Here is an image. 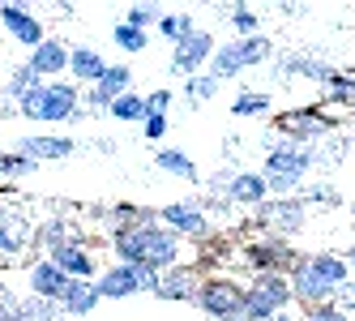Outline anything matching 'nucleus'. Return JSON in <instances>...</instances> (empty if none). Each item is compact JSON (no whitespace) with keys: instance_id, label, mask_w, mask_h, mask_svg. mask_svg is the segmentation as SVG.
I'll return each instance as SVG.
<instances>
[{"instance_id":"obj_1","label":"nucleus","mask_w":355,"mask_h":321,"mask_svg":"<svg viewBox=\"0 0 355 321\" xmlns=\"http://www.w3.org/2000/svg\"><path fill=\"white\" fill-rule=\"evenodd\" d=\"M112 253H116L120 266H150V270H159V275H167V270L180 266V236L167 232L155 218V223H146V227H133L129 236H116Z\"/></svg>"},{"instance_id":"obj_2","label":"nucleus","mask_w":355,"mask_h":321,"mask_svg":"<svg viewBox=\"0 0 355 321\" xmlns=\"http://www.w3.org/2000/svg\"><path fill=\"white\" fill-rule=\"evenodd\" d=\"M261 146H266L261 176H266L270 197H300L304 193V180H309V171H313V150L291 146V141H283L278 133H266Z\"/></svg>"},{"instance_id":"obj_3","label":"nucleus","mask_w":355,"mask_h":321,"mask_svg":"<svg viewBox=\"0 0 355 321\" xmlns=\"http://www.w3.org/2000/svg\"><path fill=\"white\" fill-rule=\"evenodd\" d=\"M21 120H35V125H64V120H82V86L78 82H39L26 98L17 103Z\"/></svg>"},{"instance_id":"obj_4","label":"nucleus","mask_w":355,"mask_h":321,"mask_svg":"<svg viewBox=\"0 0 355 321\" xmlns=\"http://www.w3.org/2000/svg\"><path fill=\"white\" fill-rule=\"evenodd\" d=\"M338 129H343V120L329 116L321 103H313V107H295V112H283V116L270 120V133H278V137L291 141V146H304V150L321 146L325 137H334Z\"/></svg>"},{"instance_id":"obj_5","label":"nucleus","mask_w":355,"mask_h":321,"mask_svg":"<svg viewBox=\"0 0 355 321\" xmlns=\"http://www.w3.org/2000/svg\"><path fill=\"white\" fill-rule=\"evenodd\" d=\"M278 56V47L266 39V35H252V39H236V43H218V52L210 60V78L223 86V82H232L240 78L244 69H257V64H270Z\"/></svg>"},{"instance_id":"obj_6","label":"nucleus","mask_w":355,"mask_h":321,"mask_svg":"<svg viewBox=\"0 0 355 321\" xmlns=\"http://www.w3.org/2000/svg\"><path fill=\"white\" fill-rule=\"evenodd\" d=\"M232 257L248 270V275H287L295 266V257H300V249H291V240H278V236H252Z\"/></svg>"},{"instance_id":"obj_7","label":"nucleus","mask_w":355,"mask_h":321,"mask_svg":"<svg viewBox=\"0 0 355 321\" xmlns=\"http://www.w3.org/2000/svg\"><path fill=\"white\" fill-rule=\"evenodd\" d=\"M295 309V295L287 275H248L244 279V313L252 321H270L274 313Z\"/></svg>"},{"instance_id":"obj_8","label":"nucleus","mask_w":355,"mask_h":321,"mask_svg":"<svg viewBox=\"0 0 355 321\" xmlns=\"http://www.w3.org/2000/svg\"><path fill=\"white\" fill-rule=\"evenodd\" d=\"M252 227L261 236H278V240H295L309 227V206L300 197H270L252 210Z\"/></svg>"},{"instance_id":"obj_9","label":"nucleus","mask_w":355,"mask_h":321,"mask_svg":"<svg viewBox=\"0 0 355 321\" xmlns=\"http://www.w3.org/2000/svg\"><path fill=\"white\" fill-rule=\"evenodd\" d=\"M206 317L214 321H227V317H236L244 313V283L240 279H227V275H206L197 287V300H193Z\"/></svg>"},{"instance_id":"obj_10","label":"nucleus","mask_w":355,"mask_h":321,"mask_svg":"<svg viewBox=\"0 0 355 321\" xmlns=\"http://www.w3.org/2000/svg\"><path fill=\"white\" fill-rule=\"evenodd\" d=\"M214 52H218V39L210 35V31H193L189 39H180L171 47V73L175 78H197V73H206L210 69V60H214Z\"/></svg>"},{"instance_id":"obj_11","label":"nucleus","mask_w":355,"mask_h":321,"mask_svg":"<svg viewBox=\"0 0 355 321\" xmlns=\"http://www.w3.org/2000/svg\"><path fill=\"white\" fill-rule=\"evenodd\" d=\"M287 283H291V295H295L300 313L321 309V304H334V287H329V283L317 275V270H313L309 253H300V257H295V266L287 270Z\"/></svg>"},{"instance_id":"obj_12","label":"nucleus","mask_w":355,"mask_h":321,"mask_svg":"<svg viewBox=\"0 0 355 321\" xmlns=\"http://www.w3.org/2000/svg\"><path fill=\"white\" fill-rule=\"evenodd\" d=\"M159 223L175 232L180 240H214V218L201 210L197 202H171L159 210Z\"/></svg>"},{"instance_id":"obj_13","label":"nucleus","mask_w":355,"mask_h":321,"mask_svg":"<svg viewBox=\"0 0 355 321\" xmlns=\"http://www.w3.org/2000/svg\"><path fill=\"white\" fill-rule=\"evenodd\" d=\"M274 82L278 86H291V78H304V82H317V86H325L329 78H334V64L329 60H321V56H309V52H278L274 60Z\"/></svg>"},{"instance_id":"obj_14","label":"nucleus","mask_w":355,"mask_h":321,"mask_svg":"<svg viewBox=\"0 0 355 321\" xmlns=\"http://www.w3.org/2000/svg\"><path fill=\"white\" fill-rule=\"evenodd\" d=\"M35 240V218L21 210V206H9L5 193H0V257H21Z\"/></svg>"},{"instance_id":"obj_15","label":"nucleus","mask_w":355,"mask_h":321,"mask_svg":"<svg viewBox=\"0 0 355 321\" xmlns=\"http://www.w3.org/2000/svg\"><path fill=\"white\" fill-rule=\"evenodd\" d=\"M0 26L9 31V39H13L17 47H31V52L47 39L39 13H35V9H26V5H0Z\"/></svg>"},{"instance_id":"obj_16","label":"nucleus","mask_w":355,"mask_h":321,"mask_svg":"<svg viewBox=\"0 0 355 321\" xmlns=\"http://www.w3.org/2000/svg\"><path fill=\"white\" fill-rule=\"evenodd\" d=\"M13 150L26 155L31 163H60V159H69V155H78L82 141L60 137V133H31V137H21Z\"/></svg>"},{"instance_id":"obj_17","label":"nucleus","mask_w":355,"mask_h":321,"mask_svg":"<svg viewBox=\"0 0 355 321\" xmlns=\"http://www.w3.org/2000/svg\"><path fill=\"white\" fill-rule=\"evenodd\" d=\"M0 313L5 321H60V304L52 300H39V295H13V291H0Z\"/></svg>"},{"instance_id":"obj_18","label":"nucleus","mask_w":355,"mask_h":321,"mask_svg":"<svg viewBox=\"0 0 355 321\" xmlns=\"http://www.w3.org/2000/svg\"><path fill=\"white\" fill-rule=\"evenodd\" d=\"M155 210H146V206H133V202H116V206H107L103 214H98V227H103V236H107V244L116 240V236H129L133 227H146V223H155Z\"/></svg>"},{"instance_id":"obj_19","label":"nucleus","mask_w":355,"mask_h":321,"mask_svg":"<svg viewBox=\"0 0 355 321\" xmlns=\"http://www.w3.org/2000/svg\"><path fill=\"white\" fill-rule=\"evenodd\" d=\"M26 287H31V295H39V300L60 304V295L69 291V275H64L52 257H39V261H31V270H26Z\"/></svg>"},{"instance_id":"obj_20","label":"nucleus","mask_w":355,"mask_h":321,"mask_svg":"<svg viewBox=\"0 0 355 321\" xmlns=\"http://www.w3.org/2000/svg\"><path fill=\"white\" fill-rule=\"evenodd\" d=\"M201 266H175V270H167L163 275V283H159V300H167V304H193L197 300V287H201Z\"/></svg>"},{"instance_id":"obj_21","label":"nucleus","mask_w":355,"mask_h":321,"mask_svg":"<svg viewBox=\"0 0 355 321\" xmlns=\"http://www.w3.org/2000/svg\"><path fill=\"white\" fill-rule=\"evenodd\" d=\"M69 52H73V47L64 43V39H56V35H47L39 47H35V52L26 56V64L39 73V78L43 82H56L60 78V73H69Z\"/></svg>"},{"instance_id":"obj_22","label":"nucleus","mask_w":355,"mask_h":321,"mask_svg":"<svg viewBox=\"0 0 355 321\" xmlns=\"http://www.w3.org/2000/svg\"><path fill=\"white\" fill-rule=\"evenodd\" d=\"M73 240H82V227L73 223V218H64V214H56V218H39L35 223V249L43 253V257H52L56 249H64V244H73Z\"/></svg>"},{"instance_id":"obj_23","label":"nucleus","mask_w":355,"mask_h":321,"mask_svg":"<svg viewBox=\"0 0 355 321\" xmlns=\"http://www.w3.org/2000/svg\"><path fill=\"white\" fill-rule=\"evenodd\" d=\"M107 73V60H103V52L98 47H90V43H78L69 52V78L78 82L82 90H90V86H98V78Z\"/></svg>"},{"instance_id":"obj_24","label":"nucleus","mask_w":355,"mask_h":321,"mask_svg":"<svg viewBox=\"0 0 355 321\" xmlns=\"http://www.w3.org/2000/svg\"><path fill=\"white\" fill-rule=\"evenodd\" d=\"M52 261L64 270L69 279H98V261H94V249L86 240H73V244H64V249H56Z\"/></svg>"},{"instance_id":"obj_25","label":"nucleus","mask_w":355,"mask_h":321,"mask_svg":"<svg viewBox=\"0 0 355 321\" xmlns=\"http://www.w3.org/2000/svg\"><path fill=\"white\" fill-rule=\"evenodd\" d=\"M227 202H232V206H244V210H257L261 202H270L266 176H261V171L240 167V171H236V180H232V189H227Z\"/></svg>"},{"instance_id":"obj_26","label":"nucleus","mask_w":355,"mask_h":321,"mask_svg":"<svg viewBox=\"0 0 355 321\" xmlns=\"http://www.w3.org/2000/svg\"><path fill=\"white\" fill-rule=\"evenodd\" d=\"M94 287H98V295H103V300H129V295L141 291V287H137V270H133V266H120V261H112L103 275L94 279Z\"/></svg>"},{"instance_id":"obj_27","label":"nucleus","mask_w":355,"mask_h":321,"mask_svg":"<svg viewBox=\"0 0 355 321\" xmlns=\"http://www.w3.org/2000/svg\"><path fill=\"white\" fill-rule=\"evenodd\" d=\"M98 304H103V295H98L94 279H69V291L60 295V313L64 317H90Z\"/></svg>"},{"instance_id":"obj_28","label":"nucleus","mask_w":355,"mask_h":321,"mask_svg":"<svg viewBox=\"0 0 355 321\" xmlns=\"http://www.w3.org/2000/svg\"><path fill=\"white\" fill-rule=\"evenodd\" d=\"M309 261H313V270L329 283V287H343L347 279H351V266H347V257L343 253H334V249H317V253H309Z\"/></svg>"},{"instance_id":"obj_29","label":"nucleus","mask_w":355,"mask_h":321,"mask_svg":"<svg viewBox=\"0 0 355 321\" xmlns=\"http://www.w3.org/2000/svg\"><path fill=\"white\" fill-rule=\"evenodd\" d=\"M321 107H355V69L351 73H334V78H329L325 86H321Z\"/></svg>"},{"instance_id":"obj_30","label":"nucleus","mask_w":355,"mask_h":321,"mask_svg":"<svg viewBox=\"0 0 355 321\" xmlns=\"http://www.w3.org/2000/svg\"><path fill=\"white\" fill-rule=\"evenodd\" d=\"M155 167L159 171H167V176H175V180H184V184H201V171H197V163L184 155V150H159L155 155Z\"/></svg>"},{"instance_id":"obj_31","label":"nucleus","mask_w":355,"mask_h":321,"mask_svg":"<svg viewBox=\"0 0 355 321\" xmlns=\"http://www.w3.org/2000/svg\"><path fill=\"white\" fill-rule=\"evenodd\" d=\"M347 146H351V137H343V133H334V137H325L321 146H313V171L338 167V163L347 159Z\"/></svg>"},{"instance_id":"obj_32","label":"nucleus","mask_w":355,"mask_h":321,"mask_svg":"<svg viewBox=\"0 0 355 321\" xmlns=\"http://www.w3.org/2000/svg\"><path fill=\"white\" fill-rule=\"evenodd\" d=\"M112 120H120V125H141L146 120V94H137V90H129V94H120V98H112V112H107Z\"/></svg>"},{"instance_id":"obj_33","label":"nucleus","mask_w":355,"mask_h":321,"mask_svg":"<svg viewBox=\"0 0 355 321\" xmlns=\"http://www.w3.org/2000/svg\"><path fill=\"white\" fill-rule=\"evenodd\" d=\"M39 82H43V78H39V73H35V69H31L26 60H21V64H13V73H9V82L0 86V90H5V94L13 98V103H21V98H26V94H31V90H35Z\"/></svg>"},{"instance_id":"obj_34","label":"nucleus","mask_w":355,"mask_h":321,"mask_svg":"<svg viewBox=\"0 0 355 321\" xmlns=\"http://www.w3.org/2000/svg\"><path fill=\"white\" fill-rule=\"evenodd\" d=\"M94 90H98V94H107V98L129 94V90H133V69H129V64H107V73L98 78Z\"/></svg>"},{"instance_id":"obj_35","label":"nucleus","mask_w":355,"mask_h":321,"mask_svg":"<svg viewBox=\"0 0 355 321\" xmlns=\"http://www.w3.org/2000/svg\"><path fill=\"white\" fill-rule=\"evenodd\" d=\"M300 202H304V206H325V210H338V206H343V189H338V184H329V180H317V184H304Z\"/></svg>"},{"instance_id":"obj_36","label":"nucleus","mask_w":355,"mask_h":321,"mask_svg":"<svg viewBox=\"0 0 355 321\" xmlns=\"http://www.w3.org/2000/svg\"><path fill=\"white\" fill-rule=\"evenodd\" d=\"M193 31H197V17L184 13V9H180V13H163V21H159V35H163L171 47L180 43V39H189Z\"/></svg>"},{"instance_id":"obj_37","label":"nucleus","mask_w":355,"mask_h":321,"mask_svg":"<svg viewBox=\"0 0 355 321\" xmlns=\"http://www.w3.org/2000/svg\"><path fill=\"white\" fill-rule=\"evenodd\" d=\"M227 21L240 31V39H252V35H261V13L252 9V5H232L227 9Z\"/></svg>"},{"instance_id":"obj_38","label":"nucleus","mask_w":355,"mask_h":321,"mask_svg":"<svg viewBox=\"0 0 355 321\" xmlns=\"http://www.w3.org/2000/svg\"><path fill=\"white\" fill-rule=\"evenodd\" d=\"M214 94H218V82L210 78V73H197V78H189V82H184V98H189V107L210 103Z\"/></svg>"},{"instance_id":"obj_39","label":"nucleus","mask_w":355,"mask_h":321,"mask_svg":"<svg viewBox=\"0 0 355 321\" xmlns=\"http://www.w3.org/2000/svg\"><path fill=\"white\" fill-rule=\"evenodd\" d=\"M163 13H167V9H159V5H133V9L124 13L120 21H129L133 31H146V35H150V31H159V21H163Z\"/></svg>"},{"instance_id":"obj_40","label":"nucleus","mask_w":355,"mask_h":321,"mask_svg":"<svg viewBox=\"0 0 355 321\" xmlns=\"http://www.w3.org/2000/svg\"><path fill=\"white\" fill-rule=\"evenodd\" d=\"M270 112V94L266 90H244V94H236V103H232V116H266Z\"/></svg>"},{"instance_id":"obj_41","label":"nucleus","mask_w":355,"mask_h":321,"mask_svg":"<svg viewBox=\"0 0 355 321\" xmlns=\"http://www.w3.org/2000/svg\"><path fill=\"white\" fill-rule=\"evenodd\" d=\"M39 163H31L26 155H17V150H0V180H21V176H31Z\"/></svg>"},{"instance_id":"obj_42","label":"nucleus","mask_w":355,"mask_h":321,"mask_svg":"<svg viewBox=\"0 0 355 321\" xmlns=\"http://www.w3.org/2000/svg\"><path fill=\"white\" fill-rule=\"evenodd\" d=\"M112 39H116V47H124V52H146V47H150V35L146 31H133L129 21H116Z\"/></svg>"},{"instance_id":"obj_43","label":"nucleus","mask_w":355,"mask_h":321,"mask_svg":"<svg viewBox=\"0 0 355 321\" xmlns=\"http://www.w3.org/2000/svg\"><path fill=\"white\" fill-rule=\"evenodd\" d=\"M141 137H146V141H163V137H167V116L150 112V116L141 120Z\"/></svg>"},{"instance_id":"obj_44","label":"nucleus","mask_w":355,"mask_h":321,"mask_svg":"<svg viewBox=\"0 0 355 321\" xmlns=\"http://www.w3.org/2000/svg\"><path fill=\"white\" fill-rule=\"evenodd\" d=\"M171 103H175V94H171V90H150V94H146V116H150V112L167 116V112H171Z\"/></svg>"},{"instance_id":"obj_45","label":"nucleus","mask_w":355,"mask_h":321,"mask_svg":"<svg viewBox=\"0 0 355 321\" xmlns=\"http://www.w3.org/2000/svg\"><path fill=\"white\" fill-rule=\"evenodd\" d=\"M300 321H355V317H347V313H343V309H334V304H321V309L300 313Z\"/></svg>"},{"instance_id":"obj_46","label":"nucleus","mask_w":355,"mask_h":321,"mask_svg":"<svg viewBox=\"0 0 355 321\" xmlns=\"http://www.w3.org/2000/svg\"><path fill=\"white\" fill-rule=\"evenodd\" d=\"M334 309H343L347 317H355V275H351V279L334 291Z\"/></svg>"},{"instance_id":"obj_47","label":"nucleus","mask_w":355,"mask_h":321,"mask_svg":"<svg viewBox=\"0 0 355 321\" xmlns=\"http://www.w3.org/2000/svg\"><path fill=\"white\" fill-rule=\"evenodd\" d=\"M90 150H94V155H116V150H120V141H112V137H94V141H90Z\"/></svg>"},{"instance_id":"obj_48","label":"nucleus","mask_w":355,"mask_h":321,"mask_svg":"<svg viewBox=\"0 0 355 321\" xmlns=\"http://www.w3.org/2000/svg\"><path fill=\"white\" fill-rule=\"evenodd\" d=\"M13 116H17V103H13L5 90H0V120H13Z\"/></svg>"},{"instance_id":"obj_49","label":"nucleus","mask_w":355,"mask_h":321,"mask_svg":"<svg viewBox=\"0 0 355 321\" xmlns=\"http://www.w3.org/2000/svg\"><path fill=\"white\" fill-rule=\"evenodd\" d=\"M270 321H300V313H295V309H283V313H274Z\"/></svg>"},{"instance_id":"obj_50","label":"nucleus","mask_w":355,"mask_h":321,"mask_svg":"<svg viewBox=\"0 0 355 321\" xmlns=\"http://www.w3.org/2000/svg\"><path fill=\"white\" fill-rule=\"evenodd\" d=\"M343 257H347V266H351V275H355V240H351L347 249H343Z\"/></svg>"},{"instance_id":"obj_51","label":"nucleus","mask_w":355,"mask_h":321,"mask_svg":"<svg viewBox=\"0 0 355 321\" xmlns=\"http://www.w3.org/2000/svg\"><path fill=\"white\" fill-rule=\"evenodd\" d=\"M278 13H283V17H300L304 9H300V5H278Z\"/></svg>"},{"instance_id":"obj_52","label":"nucleus","mask_w":355,"mask_h":321,"mask_svg":"<svg viewBox=\"0 0 355 321\" xmlns=\"http://www.w3.org/2000/svg\"><path fill=\"white\" fill-rule=\"evenodd\" d=\"M227 321H252V317L248 313H236V317H227Z\"/></svg>"},{"instance_id":"obj_53","label":"nucleus","mask_w":355,"mask_h":321,"mask_svg":"<svg viewBox=\"0 0 355 321\" xmlns=\"http://www.w3.org/2000/svg\"><path fill=\"white\" fill-rule=\"evenodd\" d=\"M347 214H351V232H355V202H351V206H347Z\"/></svg>"},{"instance_id":"obj_54","label":"nucleus","mask_w":355,"mask_h":321,"mask_svg":"<svg viewBox=\"0 0 355 321\" xmlns=\"http://www.w3.org/2000/svg\"><path fill=\"white\" fill-rule=\"evenodd\" d=\"M0 321H5V313H0Z\"/></svg>"},{"instance_id":"obj_55","label":"nucleus","mask_w":355,"mask_h":321,"mask_svg":"<svg viewBox=\"0 0 355 321\" xmlns=\"http://www.w3.org/2000/svg\"><path fill=\"white\" fill-rule=\"evenodd\" d=\"M351 112H355V107H351Z\"/></svg>"}]
</instances>
